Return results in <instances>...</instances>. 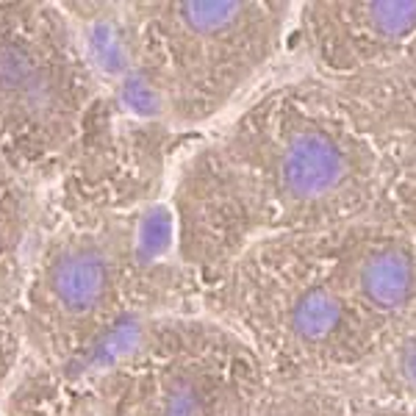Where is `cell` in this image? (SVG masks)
I'll return each mask as SVG.
<instances>
[{
  "label": "cell",
  "instance_id": "52a82bcc",
  "mask_svg": "<svg viewBox=\"0 0 416 416\" xmlns=\"http://www.w3.org/2000/svg\"><path fill=\"white\" fill-rule=\"evenodd\" d=\"M92 76L67 20L39 3H0V159L50 175L78 145Z\"/></svg>",
  "mask_w": 416,
  "mask_h": 416
},
{
  "label": "cell",
  "instance_id": "5b68a950",
  "mask_svg": "<svg viewBox=\"0 0 416 416\" xmlns=\"http://www.w3.org/2000/svg\"><path fill=\"white\" fill-rule=\"evenodd\" d=\"M272 378L214 316L167 314L136 330L103 375L95 416H253Z\"/></svg>",
  "mask_w": 416,
  "mask_h": 416
},
{
  "label": "cell",
  "instance_id": "3957f363",
  "mask_svg": "<svg viewBox=\"0 0 416 416\" xmlns=\"http://www.w3.org/2000/svg\"><path fill=\"white\" fill-rule=\"evenodd\" d=\"M289 3L167 0L125 14L128 53L153 106L178 125H205L244 100L284 53Z\"/></svg>",
  "mask_w": 416,
  "mask_h": 416
},
{
  "label": "cell",
  "instance_id": "6da1fadb",
  "mask_svg": "<svg viewBox=\"0 0 416 416\" xmlns=\"http://www.w3.org/2000/svg\"><path fill=\"white\" fill-rule=\"evenodd\" d=\"M413 175L338 92L300 73L244 100L181 170L178 255L208 277L255 242L361 220Z\"/></svg>",
  "mask_w": 416,
  "mask_h": 416
},
{
  "label": "cell",
  "instance_id": "ba28073f",
  "mask_svg": "<svg viewBox=\"0 0 416 416\" xmlns=\"http://www.w3.org/2000/svg\"><path fill=\"white\" fill-rule=\"evenodd\" d=\"M39 233L36 178L0 159V333L17 330V311Z\"/></svg>",
  "mask_w": 416,
  "mask_h": 416
},
{
  "label": "cell",
  "instance_id": "9c48e42d",
  "mask_svg": "<svg viewBox=\"0 0 416 416\" xmlns=\"http://www.w3.org/2000/svg\"><path fill=\"white\" fill-rule=\"evenodd\" d=\"M350 394V391H347ZM353 397V394H350ZM356 400V397H353ZM358 402V400H356ZM358 411H361V416H397V413H389V411H378V408H369V405H364V402H358Z\"/></svg>",
  "mask_w": 416,
  "mask_h": 416
},
{
  "label": "cell",
  "instance_id": "8992f818",
  "mask_svg": "<svg viewBox=\"0 0 416 416\" xmlns=\"http://www.w3.org/2000/svg\"><path fill=\"white\" fill-rule=\"evenodd\" d=\"M289 39L303 73L338 92L416 172V0L305 3Z\"/></svg>",
  "mask_w": 416,
  "mask_h": 416
},
{
  "label": "cell",
  "instance_id": "277c9868",
  "mask_svg": "<svg viewBox=\"0 0 416 416\" xmlns=\"http://www.w3.org/2000/svg\"><path fill=\"white\" fill-rule=\"evenodd\" d=\"M142 277L130 214L73 211L36 239L17 336L47 364L73 361L142 303Z\"/></svg>",
  "mask_w": 416,
  "mask_h": 416
},
{
  "label": "cell",
  "instance_id": "7a4b0ae2",
  "mask_svg": "<svg viewBox=\"0 0 416 416\" xmlns=\"http://www.w3.org/2000/svg\"><path fill=\"white\" fill-rule=\"evenodd\" d=\"M205 281V314L275 383H353L416 327V175L372 214L250 244Z\"/></svg>",
  "mask_w": 416,
  "mask_h": 416
}]
</instances>
